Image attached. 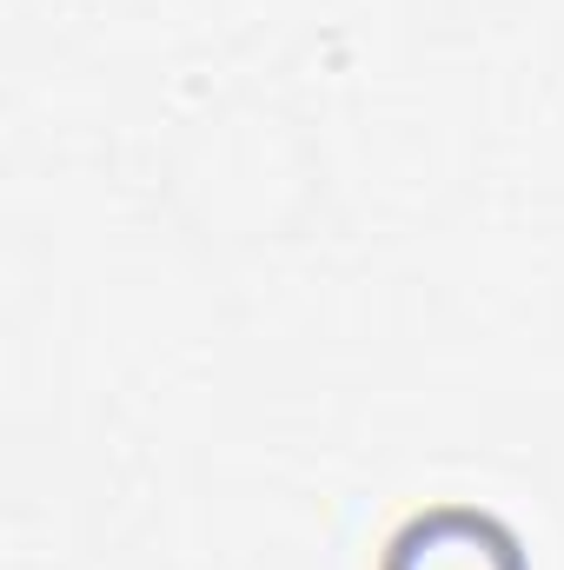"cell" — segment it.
Instances as JSON below:
<instances>
[{"label":"cell","mask_w":564,"mask_h":570,"mask_svg":"<svg viewBox=\"0 0 564 570\" xmlns=\"http://www.w3.org/2000/svg\"><path fill=\"white\" fill-rule=\"evenodd\" d=\"M386 570H525L518 538L485 511H431L392 538Z\"/></svg>","instance_id":"6da1fadb"}]
</instances>
